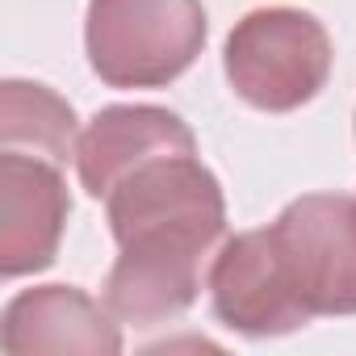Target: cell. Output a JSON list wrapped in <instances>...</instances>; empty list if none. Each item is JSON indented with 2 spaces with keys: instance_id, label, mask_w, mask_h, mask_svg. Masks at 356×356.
<instances>
[{
  "instance_id": "2",
  "label": "cell",
  "mask_w": 356,
  "mask_h": 356,
  "mask_svg": "<svg viewBox=\"0 0 356 356\" xmlns=\"http://www.w3.org/2000/svg\"><path fill=\"white\" fill-rule=\"evenodd\" d=\"M88 63L109 88H163L206 47L202 0H88Z\"/></svg>"
},
{
  "instance_id": "5",
  "label": "cell",
  "mask_w": 356,
  "mask_h": 356,
  "mask_svg": "<svg viewBox=\"0 0 356 356\" xmlns=\"http://www.w3.org/2000/svg\"><path fill=\"white\" fill-rule=\"evenodd\" d=\"M67 210L59 163L0 151V273L26 277L47 268L59 252Z\"/></svg>"
},
{
  "instance_id": "3",
  "label": "cell",
  "mask_w": 356,
  "mask_h": 356,
  "mask_svg": "<svg viewBox=\"0 0 356 356\" xmlns=\"http://www.w3.org/2000/svg\"><path fill=\"white\" fill-rule=\"evenodd\" d=\"M227 80L231 88L264 109L289 113L318 97L331 76V38L302 9H256L227 38Z\"/></svg>"
},
{
  "instance_id": "9",
  "label": "cell",
  "mask_w": 356,
  "mask_h": 356,
  "mask_svg": "<svg viewBox=\"0 0 356 356\" xmlns=\"http://www.w3.org/2000/svg\"><path fill=\"white\" fill-rule=\"evenodd\" d=\"M0 143H5V151L38 155L63 168L67 159H76L80 147L76 113L47 84L5 80V88H0Z\"/></svg>"
},
{
  "instance_id": "6",
  "label": "cell",
  "mask_w": 356,
  "mask_h": 356,
  "mask_svg": "<svg viewBox=\"0 0 356 356\" xmlns=\"http://www.w3.org/2000/svg\"><path fill=\"white\" fill-rule=\"evenodd\" d=\"M210 298L214 314L243 335H285L310 323V314L285 285L268 227L243 231L222 243L210 264Z\"/></svg>"
},
{
  "instance_id": "1",
  "label": "cell",
  "mask_w": 356,
  "mask_h": 356,
  "mask_svg": "<svg viewBox=\"0 0 356 356\" xmlns=\"http://www.w3.org/2000/svg\"><path fill=\"white\" fill-rule=\"evenodd\" d=\"M118 260L105 306L118 323L155 327L181 318L202 289V268L227 231V206L197 151L134 168L105 197Z\"/></svg>"
},
{
  "instance_id": "4",
  "label": "cell",
  "mask_w": 356,
  "mask_h": 356,
  "mask_svg": "<svg viewBox=\"0 0 356 356\" xmlns=\"http://www.w3.org/2000/svg\"><path fill=\"white\" fill-rule=\"evenodd\" d=\"M285 285L310 318L356 314V197L310 193L268 227Z\"/></svg>"
},
{
  "instance_id": "8",
  "label": "cell",
  "mask_w": 356,
  "mask_h": 356,
  "mask_svg": "<svg viewBox=\"0 0 356 356\" xmlns=\"http://www.w3.org/2000/svg\"><path fill=\"white\" fill-rule=\"evenodd\" d=\"M185 151H197V143L193 130L176 113L155 105H113L101 109L80 134L76 168H80V185L105 202L134 168Z\"/></svg>"
},
{
  "instance_id": "7",
  "label": "cell",
  "mask_w": 356,
  "mask_h": 356,
  "mask_svg": "<svg viewBox=\"0 0 356 356\" xmlns=\"http://www.w3.org/2000/svg\"><path fill=\"white\" fill-rule=\"evenodd\" d=\"M0 348L5 356H113L122 348V331L113 310L92 302L84 289L38 285L5 306Z\"/></svg>"
}]
</instances>
